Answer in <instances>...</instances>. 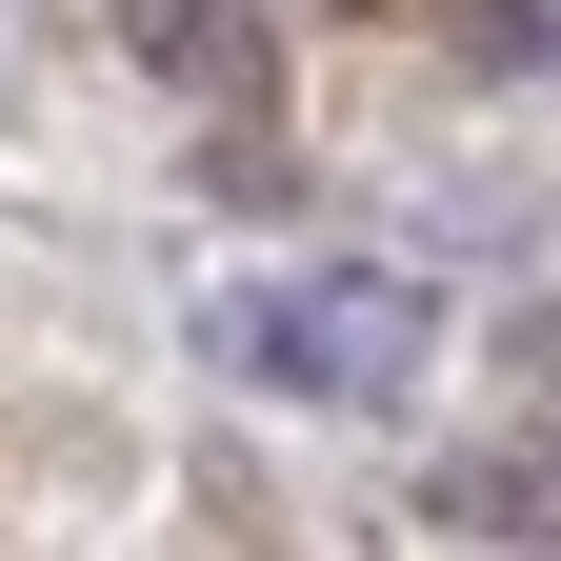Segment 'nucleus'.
Returning <instances> with one entry per match:
<instances>
[{"mask_svg":"<svg viewBox=\"0 0 561 561\" xmlns=\"http://www.w3.org/2000/svg\"><path fill=\"white\" fill-rule=\"evenodd\" d=\"M201 341H221L241 381H280V401H362L381 421L421 362H442V301H421V280H221Z\"/></svg>","mask_w":561,"mask_h":561,"instance_id":"1","label":"nucleus"},{"mask_svg":"<svg viewBox=\"0 0 561 561\" xmlns=\"http://www.w3.org/2000/svg\"><path fill=\"white\" fill-rule=\"evenodd\" d=\"M121 41L161 60V81H241V60H261V0H121Z\"/></svg>","mask_w":561,"mask_h":561,"instance_id":"2","label":"nucleus"}]
</instances>
